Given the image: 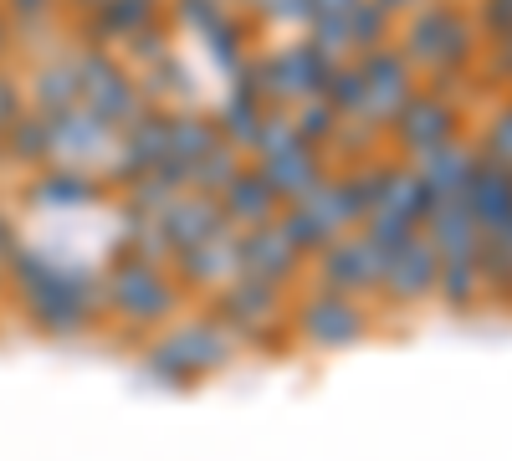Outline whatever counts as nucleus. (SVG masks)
I'll list each match as a JSON object with an SVG mask.
<instances>
[{"mask_svg":"<svg viewBox=\"0 0 512 461\" xmlns=\"http://www.w3.org/2000/svg\"><path fill=\"white\" fill-rule=\"evenodd\" d=\"M256 170L267 175V185L277 190V200H282V205H292V200H308V195H313V190L328 180L318 144H292V149H282V154L262 159Z\"/></svg>","mask_w":512,"mask_h":461,"instance_id":"obj_16","label":"nucleus"},{"mask_svg":"<svg viewBox=\"0 0 512 461\" xmlns=\"http://www.w3.org/2000/svg\"><path fill=\"white\" fill-rule=\"evenodd\" d=\"M364 72V123L369 129H390V118L405 108V98L415 93V67L405 52H390V47H369L359 52L354 62Z\"/></svg>","mask_w":512,"mask_h":461,"instance_id":"obj_6","label":"nucleus"},{"mask_svg":"<svg viewBox=\"0 0 512 461\" xmlns=\"http://www.w3.org/2000/svg\"><path fill=\"white\" fill-rule=\"evenodd\" d=\"M282 313V287L277 282H262V277H246L236 272L226 287H221V323L236 328V333H256L267 318Z\"/></svg>","mask_w":512,"mask_h":461,"instance_id":"obj_15","label":"nucleus"},{"mask_svg":"<svg viewBox=\"0 0 512 461\" xmlns=\"http://www.w3.org/2000/svg\"><path fill=\"white\" fill-rule=\"evenodd\" d=\"M159 231H164L169 251H185V246H200V241H210V236L231 231V221H226V211H221L216 195L180 190V195L159 211Z\"/></svg>","mask_w":512,"mask_h":461,"instance_id":"obj_11","label":"nucleus"},{"mask_svg":"<svg viewBox=\"0 0 512 461\" xmlns=\"http://www.w3.org/2000/svg\"><path fill=\"white\" fill-rule=\"evenodd\" d=\"M47 139H52V159L62 164H77V170H88L98 164L118 139L103 118H93L88 108H67V113H52L47 118Z\"/></svg>","mask_w":512,"mask_h":461,"instance_id":"obj_12","label":"nucleus"},{"mask_svg":"<svg viewBox=\"0 0 512 461\" xmlns=\"http://www.w3.org/2000/svg\"><path fill=\"white\" fill-rule=\"evenodd\" d=\"M175 11H180L185 26L205 31V26H216V21L226 16V0H175Z\"/></svg>","mask_w":512,"mask_h":461,"instance_id":"obj_40","label":"nucleus"},{"mask_svg":"<svg viewBox=\"0 0 512 461\" xmlns=\"http://www.w3.org/2000/svg\"><path fill=\"white\" fill-rule=\"evenodd\" d=\"M231 354H236V333L226 323H185L169 339H159L144 364L164 374L169 385H185L190 374H210V369L231 364Z\"/></svg>","mask_w":512,"mask_h":461,"instance_id":"obj_4","label":"nucleus"},{"mask_svg":"<svg viewBox=\"0 0 512 461\" xmlns=\"http://www.w3.org/2000/svg\"><path fill=\"white\" fill-rule=\"evenodd\" d=\"M277 231L297 246V251H303V257H318V251L333 241V231H328V221L313 211V205L308 200H292L287 205V211L277 216Z\"/></svg>","mask_w":512,"mask_h":461,"instance_id":"obj_28","label":"nucleus"},{"mask_svg":"<svg viewBox=\"0 0 512 461\" xmlns=\"http://www.w3.org/2000/svg\"><path fill=\"white\" fill-rule=\"evenodd\" d=\"M425 236H431V246L441 251V257H477V246H482V231H477V221H472L461 195L436 200V211L425 216Z\"/></svg>","mask_w":512,"mask_h":461,"instance_id":"obj_20","label":"nucleus"},{"mask_svg":"<svg viewBox=\"0 0 512 461\" xmlns=\"http://www.w3.org/2000/svg\"><path fill=\"white\" fill-rule=\"evenodd\" d=\"M338 123H344V118L333 113L328 98H308V103H297V108H292V129H297V139H303V144H318V149L333 144Z\"/></svg>","mask_w":512,"mask_h":461,"instance_id":"obj_32","label":"nucleus"},{"mask_svg":"<svg viewBox=\"0 0 512 461\" xmlns=\"http://www.w3.org/2000/svg\"><path fill=\"white\" fill-rule=\"evenodd\" d=\"M164 159H169V113H159V108H139L134 123H123L113 175H118L123 185H134V180H144L149 170H159Z\"/></svg>","mask_w":512,"mask_h":461,"instance_id":"obj_10","label":"nucleus"},{"mask_svg":"<svg viewBox=\"0 0 512 461\" xmlns=\"http://www.w3.org/2000/svg\"><path fill=\"white\" fill-rule=\"evenodd\" d=\"M267 21H292V26H308V21H313V0H272Z\"/></svg>","mask_w":512,"mask_h":461,"instance_id":"obj_43","label":"nucleus"},{"mask_svg":"<svg viewBox=\"0 0 512 461\" xmlns=\"http://www.w3.org/2000/svg\"><path fill=\"white\" fill-rule=\"evenodd\" d=\"M436 272H441V251L431 246V236L415 231V236L395 251V257H390L379 287L390 292L395 303H420V298H431V292H436Z\"/></svg>","mask_w":512,"mask_h":461,"instance_id":"obj_14","label":"nucleus"},{"mask_svg":"<svg viewBox=\"0 0 512 461\" xmlns=\"http://www.w3.org/2000/svg\"><path fill=\"white\" fill-rule=\"evenodd\" d=\"M221 211H226V221H231L236 231H251V226H272V221L282 216V200H277V190L267 185V175L246 164V170L226 185Z\"/></svg>","mask_w":512,"mask_h":461,"instance_id":"obj_18","label":"nucleus"},{"mask_svg":"<svg viewBox=\"0 0 512 461\" xmlns=\"http://www.w3.org/2000/svg\"><path fill=\"white\" fill-rule=\"evenodd\" d=\"M364 308L349 298V292H313L308 303H297V333L313 349H349L364 339Z\"/></svg>","mask_w":512,"mask_h":461,"instance_id":"obj_8","label":"nucleus"},{"mask_svg":"<svg viewBox=\"0 0 512 461\" xmlns=\"http://www.w3.org/2000/svg\"><path fill=\"white\" fill-rule=\"evenodd\" d=\"M359 0H313V16H349Z\"/></svg>","mask_w":512,"mask_h":461,"instance_id":"obj_45","label":"nucleus"},{"mask_svg":"<svg viewBox=\"0 0 512 461\" xmlns=\"http://www.w3.org/2000/svg\"><path fill=\"white\" fill-rule=\"evenodd\" d=\"M26 113V98H21V82L11 77V72H0V129L6 123H16Z\"/></svg>","mask_w":512,"mask_h":461,"instance_id":"obj_42","label":"nucleus"},{"mask_svg":"<svg viewBox=\"0 0 512 461\" xmlns=\"http://www.w3.org/2000/svg\"><path fill=\"white\" fill-rule=\"evenodd\" d=\"M77 77H82V108L93 118H103L108 129H123V123H134L139 108H144V88L134 77H128L103 47L82 52L77 57Z\"/></svg>","mask_w":512,"mask_h":461,"instance_id":"obj_5","label":"nucleus"},{"mask_svg":"<svg viewBox=\"0 0 512 461\" xmlns=\"http://www.w3.org/2000/svg\"><path fill=\"white\" fill-rule=\"evenodd\" d=\"M175 267H180V282L185 287H205V292H221L236 272H241V257H236V236H210L200 246H185L175 251Z\"/></svg>","mask_w":512,"mask_h":461,"instance_id":"obj_17","label":"nucleus"},{"mask_svg":"<svg viewBox=\"0 0 512 461\" xmlns=\"http://www.w3.org/2000/svg\"><path fill=\"white\" fill-rule=\"evenodd\" d=\"M477 159H482V154H477L472 144L451 139V144H436V149L415 154V175L431 185L436 200H451V195L466 190V180H472V170H477Z\"/></svg>","mask_w":512,"mask_h":461,"instance_id":"obj_19","label":"nucleus"},{"mask_svg":"<svg viewBox=\"0 0 512 461\" xmlns=\"http://www.w3.org/2000/svg\"><path fill=\"white\" fill-rule=\"evenodd\" d=\"M236 257H241V272H246V277H262V282H277V287H287L297 272H303V251H297V246L277 231V221L241 231V236H236Z\"/></svg>","mask_w":512,"mask_h":461,"instance_id":"obj_13","label":"nucleus"},{"mask_svg":"<svg viewBox=\"0 0 512 461\" xmlns=\"http://www.w3.org/2000/svg\"><path fill=\"white\" fill-rule=\"evenodd\" d=\"M216 144H221L216 118H205V113H195V108H185V113H169V159H185V164H195L200 154H210Z\"/></svg>","mask_w":512,"mask_h":461,"instance_id":"obj_23","label":"nucleus"},{"mask_svg":"<svg viewBox=\"0 0 512 461\" xmlns=\"http://www.w3.org/2000/svg\"><path fill=\"white\" fill-rule=\"evenodd\" d=\"M436 292L446 298V308H456V313L472 308V303L482 298V272H477V257H441Z\"/></svg>","mask_w":512,"mask_h":461,"instance_id":"obj_29","label":"nucleus"},{"mask_svg":"<svg viewBox=\"0 0 512 461\" xmlns=\"http://www.w3.org/2000/svg\"><path fill=\"white\" fill-rule=\"evenodd\" d=\"M246 170V154L236 149V144H216V149H210V154H200L195 164H190V190H200V195H226V185L236 180Z\"/></svg>","mask_w":512,"mask_h":461,"instance_id":"obj_24","label":"nucleus"},{"mask_svg":"<svg viewBox=\"0 0 512 461\" xmlns=\"http://www.w3.org/2000/svg\"><path fill=\"white\" fill-rule=\"evenodd\" d=\"M0 154H11L16 164H47L52 159L47 118H41V113H21L16 123H6V129H0Z\"/></svg>","mask_w":512,"mask_h":461,"instance_id":"obj_26","label":"nucleus"},{"mask_svg":"<svg viewBox=\"0 0 512 461\" xmlns=\"http://www.w3.org/2000/svg\"><path fill=\"white\" fill-rule=\"evenodd\" d=\"M477 26L492 36V41H502V36H512V0H482V11H477Z\"/></svg>","mask_w":512,"mask_h":461,"instance_id":"obj_41","label":"nucleus"},{"mask_svg":"<svg viewBox=\"0 0 512 461\" xmlns=\"http://www.w3.org/2000/svg\"><path fill=\"white\" fill-rule=\"evenodd\" d=\"M31 103L41 118H52V113H67V108H82V77H77V62H47L36 72L31 82Z\"/></svg>","mask_w":512,"mask_h":461,"instance_id":"obj_22","label":"nucleus"},{"mask_svg":"<svg viewBox=\"0 0 512 461\" xmlns=\"http://www.w3.org/2000/svg\"><path fill=\"white\" fill-rule=\"evenodd\" d=\"M103 308L118 313L123 323H134V328H149V323H164L169 313L180 308V287L175 277H169L159 262L149 257H118L103 277Z\"/></svg>","mask_w":512,"mask_h":461,"instance_id":"obj_2","label":"nucleus"},{"mask_svg":"<svg viewBox=\"0 0 512 461\" xmlns=\"http://www.w3.org/2000/svg\"><path fill=\"white\" fill-rule=\"evenodd\" d=\"M379 205H395V211H405L410 221L425 226V216L436 211V195H431V185H425L415 170H395L390 185H384V200Z\"/></svg>","mask_w":512,"mask_h":461,"instance_id":"obj_30","label":"nucleus"},{"mask_svg":"<svg viewBox=\"0 0 512 461\" xmlns=\"http://www.w3.org/2000/svg\"><path fill=\"white\" fill-rule=\"evenodd\" d=\"M292 144H303V139H297V129H292V113H287V108H267L262 129H256V139H251L246 154L272 159V154H282V149H292Z\"/></svg>","mask_w":512,"mask_h":461,"instance_id":"obj_36","label":"nucleus"},{"mask_svg":"<svg viewBox=\"0 0 512 461\" xmlns=\"http://www.w3.org/2000/svg\"><path fill=\"white\" fill-rule=\"evenodd\" d=\"M6 277L21 292L26 318L41 333H52V339H72V333H82L103 308V282L88 267L52 262V257H41V251H31L21 241L6 257Z\"/></svg>","mask_w":512,"mask_h":461,"instance_id":"obj_1","label":"nucleus"},{"mask_svg":"<svg viewBox=\"0 0 512 461\" xmlns=\"http://www.w3.org/2000/svg\"><path fill=\"white\" fill-rule=\"evenodd\" d=\"M241 6H246V11H256V16H267V11H272V0H241Z\"/></svg>","mask_w":512,"mask_h":461,"instance_id":"obj_48","label":"nucleus"},{"mask_svg":"<svg viewBox=\"0 0 512 461\" xmlns=\"http://www.w3.org/2000/svg\"><path fill=\"white\" fill-rule=\"evenodd\" d=\"M405 57L410 67H431V72H466L477 62V31L451 0H431L415 6L410 31H405Z\"/></svg>","mask_w":512,"mask_h":461,"instance_id":"obj_3","label":"nucleus"},{"mask_svg":"<svg viewBox=\"0 0 512 461\" xmlns=\"http://www.w3.org/2000/svg\"><path fill=\"white\" fill-rule=\"evenodd\" d=\"M390 257H395V251L374 246L364 231H359V236H333V241L318 251V277L328 282V292H349V298H359V292L379 287Z\"/></svg>","mask_w":512,"mask_h":461,"instance_id":"obj_7","label":"nucleus"},{"mask_svg":"<svg viewBox=\"0 0 512 461\" xmlns=\"http://www.w3.org/2000/svg\"><path fill=\"white\" fill-rule=\"evenodd\" d=\"M159 6H164V0H98V6H93V21H88V36L98 41V47H103V41H128V36H134V31H144L149 21H159Z\"/></svg>","mask_w":512,"mask_h":461,"instance_id":"obj_21","label":"nucleus"},{"mask_svg":"<svg viewBox=\"0 0 512 461\" xmlns=\"http://www.w3.org/2000/svg\"><path fill=\"white\" fill-rule=\"evenodd\" d=\"M57 0H6V16L11 21H47Z\"/></svg>","mask_w":512,"mask_h":461,"instance_id":"obj_44","label":"nucleus"},{"mask_svg":"<svg viewBox=\"0 0 512 461\" xmlns=\"http://www.w3.org/2000/svg\"><path fill=\"white\" fill-rule=\"evenodd\" d=\"M36 200L41 205H62V211H72V205H93L98 200V180L88 170H77V164H62V170L36 180Z\"/></svg>","mask_w":512,"mask_h":461,"instance_id":"obj_27","label":"nucleus"},{"mask_svg":"<svg viewBox=\"0 0 512 461\" xmlns=\"http://www.w3.org/2000/svg\"><path fill=\"white\" fill-rule=\"evenodd\" d=\"M200 36L210 41V52H216V67H221V72L236 77V72L246 67V26H241L236 16H221L216 26H205Z\"/></svg>","mask_w":512,"mask_h":461,"instance_id":"obj_33","label":"nucleus"},{"mask_svg":"<svg viewBox=\"0 0 512 461\" xmlns=\"http://www.w3.org/2000/svg\"><path fill=\"white\" fill-rule=\"evenodd\" d=\"M415 231H420V221H410L405 211H395V205H374V211L364 216V236L384 251H400Z\"/></svg>","mask_w":512,"mask_h":461,"instance_id":"obj_35","label":"nucleus"},{"mask_svg":"<svg viewBox=\"0 0 512 461\" xmlns=\"http://www.w3.org/2000/svg\"><path fill=\"white\" fill-rule=\"evenodd\" d=\"M77 6H88V11H93V6H98V0H77Z\"/></svg>","mask_w":512,"mask_h":461,"instance_id":"obj_49","label":"nucleus"},{"mask_svg":"<svg viewBox=\"0 0 512 461\" xmlns=\"http://www.w3.org/2000/svg\"><path fill=\"white\" fill-rule=\"evenodd\" d=\"M482 159L502 164V170H512V108H502L492 123H487V134H482Z\"/></svg>","mask_w":512,"mask_h":461,"instance_id":"obj_38","label":"nucleus"},{"mask_svg":"<svg viewBox=\"0 0 512 461\" xmlns=\"http://www.w3.org/2000/svg\"><path fill=\"white\" fill-rule=\"evenodd\" d=\"M262 118H267V103L256 98L251 88H236V93L226 98L221 118H216V129H221V139H226V144H236V149L246 154V149H251V139H256V129H262Z\"/></svg>","mask_w":512,"mask_h":461,"instance_id":"obj_25","label":"nucleus"},{"mask_svg":"<svg viewBox=\"0 0 512 461\" xmlns=\"http://www.w3.org/2000/svg\"><path fill=\"white\" fill-rule=\"evenodd\" d=\"M390 123H395V139H400L405 154H425V149L456 139L461 113H456V103L441 98V93H410L405 108H400Z\"/></svg>","mask_w":512,"mask_h":461,"instance_id":"obj_9","label":"nucleus"},{"mask_svg":"<svg viewBox=\"0 0 512 461\" xmlns=\"http://www.w3.org/2000/svg\"><path fill=\"white\" fill-rule=\"evenodd\" d=\"M323 98L333 103V113L338 118H359L364 113V72L359 67H349V62H333V72H328V82H323Z\"/></svg>","mask_w":512,"mask_h":461,"instance_id":"obj_34","label":"nucleus"},{"mask_svg":"<svg viewBox=\"0 0 512 461\" xmlns=\"http://www.w3.org/2000/svg\"><path fill=\"white\" fill-rule=\"evenodd\" d=\"M308 41L318 52H328L333 62L349 57V26H344V16H313L308 21Z\"/></svg>","mask_w":512,"mask_h":461,"instance_id":"obj_37","label":"nucleus"},{"mask_svg":"<svg viewBox=\"0 0 512 461\" xmlns=\"http://www.w3.org/2000/svg\"><path fill=\"white\" fill-rule=\"evenodd\" d=\"M379 6H384V11H390V16H400V11H415V6H420V0H379Z\"/></svg>","mask_w":512,"mask_h":461,"instance_id":"obj_46","label":"nucleus"},{"mask_svg":"<svg viewBox=\"0 0 512 461\" xmlns=\"http://www.w3.org/2000/svg\"><path fill=\"white\" fill-rule=\"evenodd\" d=\"M128 47H134V57H139L144 67H154V62H164V57H169V31H164L159 21H149L144 31L128 36Z\"/></svg>","mask_w":512,"mask_h":461,"instance_id":"obj_39","label":"nucleus"},{"mask_svg":"<svg viewBox=\"0 0 512 461\" xmlns=\"http://www.w3.org/2000/svg\"><path fill=\"white\" fill-rule=\"evenodd\" d=\"M390 11L379 6V0H359V6L344 16L349 26V52H369V47H384V36H390Z\"/></svg>","mask_w":512,"mask_h":461,"instance_id":"obj_31","label":"nucleus"},{"mask_svg":"<svg viewBox=\"0 0 512 461\" xmlns=\"http://www.w3.org/2000/svg\"><path fill=\"white\" fill-rule=\"evenodd\" d=\"M6 47H11V16L0 11V57H6Z\"/></svg>","mask_w":512,"mask_h":461,"instance_id":"obj_47","label":"nucleus"}]
</instances>
